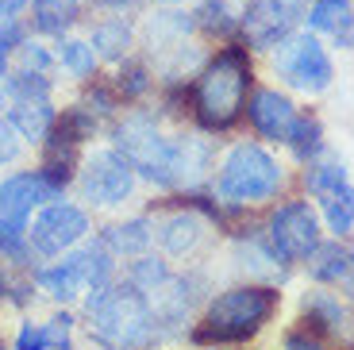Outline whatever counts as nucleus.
Segmentation results:
<instances>
[{
	"mask_svg": "<svg viewBox=\"0 0 354 350\" xmlns=\"http://www.w3.org/2000/svg\"><path fill=\"white\" fill-rule=\"evenodd\" d=\"M16 350H73V320L70 315H50L43 324L27 320L16 331Z\"/></svg>",
	"mask_w": 354,
	"mask_h": 350,
	"instance_id": "20",
	"label": "nucleus"
},
{
	"mask_svg": "<svg viewBox=\"0 0 354 350\" xmlns=\"http://www.w3.org/2000/svg\"><path fill=\"white\" fill-rule=\"evenodd\" d=\"M104 246L115 258H139L154 246V219L139 216V219H124V223H112L104 228Z\"/></svg>",
	"mask_w": 354,
	"mask_h": 350,
	"instance_id": "21",
	"label": "nucleus"
},
{
	"mask_svg": "<svg viewBox=\"0 0 354 350\" xmlns=\"http://www.w3.org/2000/svg\"><path fill=\"white\" fill-rule=\"evenodd\" d=\"M301 327H308V331L324 335V339H331V342L351 339L354 308H351V300H346L339 289L312 285V289L301 297Z\"/></svg>",
	"mask_w": 354,
	"mask_h": 350,
	"instance_id": "13",
	"label": "nucleus"
},
{
	"mask_svg": "<svg viewBox=\"0 0 354 350\" xmlns=\"http://www.w3.org/2000/svg\"><path fill=\"white\" fill-rule=\"evenodd\" d=\"M254 93V62H250V46L227 39L216 46V54L201 66V73L189 85V112L201 123V131L208 135H227L231 127H239L247 116V100Z\"/></svg>",
	"mask_w": 354,
	"mask_h": 350,
	"instance_id": "1",
	"label": "nucleus"
},
{
	"mask_svg": "<svg viewBox=\"0 0 354 350\" xmlns=\"http://www.w3.org/2000/svg\"><path fill=\"white\" fill-rule=\"evenodd\" d=\"M285 181V162L277 158V150L262 139H239L223 150L220 166L212 174V196L227 208H270L281 196Z\"/></svg>",
	"mask_w": 354,
	"mask_h": 350,
	"instance_id": "3",
	"label": "nucleus"
},
{
	"mask_svg": "<svg viewBox=\"0 0 354 350\" xmlns=\"http://www.w3.org/2000/svg\"><path fill=\"white\" fill-rule=\"evenodd\" d=\"M58 112H54L50 97H27V100H8V123L16 127L19 139L43 142L46 131L54 127Z\"/></svg>",
	"mask_w": 354,
	"mask_h": 350,
	"instance_id": "19",
	"label": "nucleus"
},
{
	"mask_svg": "<svg viewBox=\"0 0 354 350\" xmlns=\"http://www.w3.org/2000/svg\"><path fill=\"white\" fill-rule=\"evenodd\" d=\"M88 235V216L85 208L66 201H50L39 208V216L27 223V250L35 258H62L66 250Z\"/></svg>",
	"mask_w": 354,
	"mask_h": 350,
	"instance_id": "11",
	"label": "nucleus"
},
{
	"mask_svg": "<svg viewBox=\"0 0 354 350\" xmlns=\"http://www.w3.org/2000/svg\"><path fill=\"white\" fill-rule=\"evenodd\" d=\"M151 70L147 66H124L120 70V77H115V93L124 100H139V97H147L151 93Z\"/></svg>",
	"mask_w": 354,
	"mask_h": 350,
	"instance_id": "28",
	"label": "nucleus"
},
{
	"mask_svg": "<svg viewBox=\"0 0 354 350\" xmlns=\"http://www.w3.org/2000/svg\"><path fill=\"white\" fill-rule=\"evenodd\" d=\"M297 100L289 97V93H281V89L274 85H262L250 93L247 100V123L250 131H254V139L270 142V147H281L285 135H289L292 120H297Z\"/></svg>",
	"mask_w": 354,
	"mask_h": 350,
	"instance_id": "15",
	"label": "nucleus"
},
{
	"mask_svg": "<svg viewBox=\"0 0 354 350\" xmlns=\"http://www.w3.org/2000/svg\"><path fill=\"white\" fill-rule=\"evenodd\" d=\"M85 312H88L93 339L108 350H147L166 339V327H162L154 304L147 300V293L135 289L131 281L97 289L88 297Z\"/></svg>",
	"mask_w": 354,
	"mask_h": 350,
	"instance_id": "4",
	"label": "nucleus"
},
{
	"mask_svg": "<svg viewBox=\"0 0 354 350\" xmlns=\"http://www.w3.org/2000/svg\"><path fill=\"white\" fill-rule=\"evenodd\" d=\"M35 281H39V289L50 293V297L62 300V304H70V300L81 297V293H88V285H85V277H81L77 262L70 258V250L62 254V262L43 266V270L35 273Z\"/></svg>",
	"mask_w": 354,
	"mask_h": 350,
	"instance_id": "22",
	"label": "nucleus"
},
{
	"mask_svg": "<svg viewBox=\"0 0 354 350\" xmlns=\"http://www.w3.org/2000/svg\"><path fill=\"white\" fill-rule=\"evenodd\" d=\"M93 50H97V58H108V62H124L127 50H131L135 43V31L131 24H127L124 16H104L97 19V27H93Z\"/></svg>",
	"mask_w": 354,
	"mask_h": 350,
	"instance_id": "23",
	"label": "nucleus"
},
{
	"mask_svg": "<svg viewBox=\"0 0 354 350\" xmlns=\"http://www.w3.org/2000/svg\"><path fill=\"white\" fill-rule=\"evenodd\" d=\"M77 181H81V196L88 204H97V208H115V204H124L127 196L135 193V181L139 174L131 169L120 150H97V154H88L77 169Z\"/></svg>",
	"mask_w": 354,
	"mask_h": 350,
	"instance_id": "12",
	"label": "nucleus"
},
{
	"mask_svg": "<svg viewBox=\"0 0 354 350\" xmlns=\"http://www.w3.org/2000/svg\"><path fill=\"white\" fill-rule=\"evenodd\" d=\"M169 266L162 262V258H151V254H139V258H131V270H127V281H131L139 293H147L151 297L154 289H162L169 281Z\"/></svg>",
	"mask_w": 354,
	"mask_h": 350,
	"instance_id": "26",
	"label": "nucleus"
},
{
	"mask_svg": "<svg viewBox=\"0 0 354 350\" xmlns=\"http://www.w3.org/2000/svg\"><path fill=\"white\" fill-rule=\"evenodd\" d=\"M262 235L289 270H301L328 231H324V219L308 196H285V201L270 204L262 219Z\"/></svg>",
	"mask_w": 354,
	"mask_h": 350,
	"instance_id": "6",
	"label": "nucleus"
},
{
	"mask_svg": "<svg viewBox=\"0 0 354 350\" xmlns=\"http://www.w3.org/2000/svg\"><path fill=\"white\" fill-rule=\"evenodd\" d=\"M281 147L289 150V158L297 162V166H308V162H319L324 154H331L324 120H319L316 112H308V108L297 112V120H292V127H289V135H285Z\"/></svg>",
	"mask_w": 354,
	"mask_h": 350,
	"instance_id": "18",
	"label": "nucleus"
},
{
	"mask_svg": "<svg viewBox=\"0 0 354 350\" xmlns=\"http://www.w3.org/2000/svg\"><path fill=\"white\" fill-rule=\"evenodd\" d=\"M281 350H335V342L316 335V331H308V327H292V331H285Z\"/></svg>",
	"mask_w": 354,
	"mask_h": 350,
	"instance_id": "29",
	"label": "nucleus"
},
{
	"mask_svg": "<svg viewBox=\"0 0 354 350\" xmlns=\"http://www.w3.org/2000/svg\"><path fill=\"white\" fill-rule=\"evenodd\" d=\"M212 239V219L204 216L196 204H185V208L169 212L154 223V243L162 246V254L169 258H193L208 246Z\"/></svg>",
	"mask_w": 354,
	"mask_h": 350,
	"instance_id": "14",
	"label": "nucleus"
},
{
	"mask_svg": "<svg viewBox=\"0 0 354 350\" xmlns=\"http://www.w3.org/2000/svg\"><path fill=\"white\" fill-rule=\"evenodd\" d=\"M270 70L285 89L301 97H324L335 85V62L316 31H292L289 39H281L270 50Z\"/></svg>",
	"mask_w": 354,
	"mask_h": 350,
	"instance_id": "7",
	"label": "nucleus"
},
{
	"mask_svg": "<svg viewBox=\"0 0 354 350\" xmlns=\"http://www.w3.org/2000/svg\"><path fill=\"white\" fill-rule=\"evenodd\" d=\"M112 142L131 162V169L139 177H147L158 189H169V177H174V135H162L154 116L147 112L127 116L124 123H115Z\"/></svg>",
	"mask_w": 354,
	"mask_h": 350,
	"instance_id": "9",
	"label": "nucleus"
},
{
	"mask_svg": "<svg viewBox=\"0 0 354 350\" xmlns=\"http://www.w3.org/2000/svg\"><path fill=\"white\" fill-rule=\"evenodd\" d=\"M50 201H62V189L43 174V169H24L8 174L0 181V258L24 262L27 254V223L31 212Z\"/></svg>",
	"mask_w": 354,
	"mask_h": 350,
	"instance_id": "5",
	"label": "nucleus"
},
{
	"mask_svg": "<svg viewBox=\"0 0 354 350\" xmlns=\"http://www.w3.org/2000/svg\"><path fill=\"white\" fill-rule=\"evenodd\" d=\"M24 24L19 16H0V89H4V77H8V58L24 46Z\"/></svg>",
	"mask_w": 354,
	"mask_h": 350,
	"instance_id": "27",
	"label": "nucleus"
},
{
	"mask_svg": "<svg viewBox=\"0 0 354 350\" xmlns=\"http://www.w3.org/2000/svg\"><path fill=\"white\" fill-rule=\"evenodd\" d=\"M31 0H0V16H19Z\"/></svg>",
	"mask_w": 354,
	"mask_h": 350,
	"instance_id": "32",
	"label": "nucleus"
},
{
	"mask_svg": "<svg viewBox=\"0 0 354 350\" xmlns=\"http://www.w3.org/2000/svg\"><path fill=\"white\" fill-rule=\"evenodd\" d=\"M301 189L316 204L328 235L335 239L354 235V181H351V169L339 158L324 154L319 162L301 166Z\"/></svg>",
	"mask_w": 354,
	"mask_h": 350,
	"instance_id": "8",
	"label": "nucleus"
},
{
	"mask_svg": "<svg viewBox=\"0 0 354 350\" xmlns=\"http://www.w3.org/2000/svg\"><path fill=\"white\" fill-rule=\"evenodd\" d=\"M312 0H247L239 12V39L250 50H274L281 39L301 31Z\"/></svg>",
	"mask_w": 354,
	"mask_h": 350,
	"instance_id": "10",
	"label": "nucleus"
},
{
	"mask_svg": "<svg viewBox=\"0 0 354 350\" xmlns=\"http://www.w3.org/2000/svg\"><path fill=\"white\" fill-rule=\"evenodd\" d=\"M208 350H254V347H247V342H231V347H208Z\"/></svg>",
	"mask_w": 354,
	"mask_h": 350,
	"instance_id": "33",
	"label": "nucleus"
},
{
	"mask_svg": "<svg viewBox=\"0 0 354 350\" xmlns=\"http://www.w3.org/2000/svg\"><path fill=\"white\" fill-rule=\"evenodd\" d=\"M97 50H93V43H85V39H66L62 46H58V66H62L70 77L85 81L97 73Z\"/></svg>",
	"mask_w": 354,
	"mask_h": 350,
	"instance_id": "25",
	"label": "nucleus"
},
{
	"mask_svg": "<svg viewBox=\"0 0 354 350\" xmlns=\"http://www.w3.org/2000/svg\"><path fill=\"white\" fill-rule=\"evenodd\" d=\"M19 54H24V70H35V73H46L58 62V54H50L43 43H24Z\"/></svg>",
	"mask_w": 354,
	"mask_h": 350,
	"instance_id": "30",
	"label": "nucleus"
},
{
	"mask_svg": "<svg viewBox=\"0 0 354 350\" xmlns=\"http://www.w3.org/2000/svg\"><path fill=\"white\" fill-rule=\"evenodd\" d=\"M277 308H281V285H274V281H239V285H227V289L212 293V297L204 300L196 324L189 327V342L193 347L247 342L274 324Z\"/></svg>",
	"mask_w": 354,
	"mask_h": 350,
	"instance_id": "2",
	"label": "nucleus"
},
{
	"mask_svg": "<svg viewBox=\"0 0 354 350\" xmlns=\"http://www.w3.org/2000/svg\"><path fill=\"white\" fill-rule=\"evenodd\" d=\"M19 158V135L8 123V116H0V166H12Z\"/></svg>",
	"mask_w": 354,
	"mask_h": 350,
	"instance_id": "31",
	"label": "nucleus"
},
{
	"mask_svg": "<svg viewBox=\"0 0 354 350\" xmlns=\"http://www.w3.org/2000/svg\"><path fill=\"white\" fill-rule=\"evenodd\" d=\"M81 0H31V27L39 35H58L62 39L77 24Z\"/></svg>",
	"mask_w": 354,
	"mask_h": 350,
	"instance_id": "24",
	"label": "nucleus"
},
{
	"mask_svg": "<svg viewBox=\"0 0 354 350\" xmlns=\"http://www.w3.org/2000/svg\"><path fill=\"white\" fill-rule=\"evenodd\" d=\"M308 273L312 285H328L339 289L346 300L354 304V235L351 239H335L324 235V243L308 254V262L301 266Z\"/></svg>",
	"mask_w": 354,
	"mask_h": 350,
	"instance_id": "16",
	"label": "nucleus"
},
{
	"mask_svg": "<svg viewBox=\"0 0 354 350\" xmlns=\"http://www.w3.org/2000/svg\"><path fill=\"white\" fill-rule=\"evenodd\" d=\"M304 24L316 35H328L335 50H354V0H312Z\"/></svg>",
	"mask_w": 354,
	"mask_h": 350,
	"instance_id": "17",
	"label": "nucleus"
}]
</instances>
